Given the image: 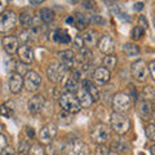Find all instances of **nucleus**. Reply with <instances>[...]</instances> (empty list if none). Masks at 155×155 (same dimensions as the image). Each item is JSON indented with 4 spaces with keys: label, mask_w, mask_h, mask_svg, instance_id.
<instances>
[{
    "label": "nucleus",
    "mask_w": 155,
    "mask_h": 155,
    "mask_svg": "<svg viewBox=\"0 0 155 155\" xmlns=\"http://www.w3.org/2000/svg\"><path fill=\"white\" fill-rule=\"evenodd\" d=\"M60 106L62 107V110L66 111V113H70V114H76L79 113L80 109H81V105L79 102V100L74 97L72 93H64L61 94L60 97Z\"/></svg>",
    "instance_id": "nucleus-1"
},
{
    "label": "nucleus",
    "mask_w": 155,
    "mask_h": 155,
    "mask_svg": "<svg viewBox=\"0 0 155 155\" xmlns=\"http://www.w3.org/2000/svg\"><path fill=\"white\" fill-rule=\"evenodd\" d=\"M110 123H111V128L114 129L115 133L118 134H124L127 133L129 128H130V122L127 116H124L123 114L120 113H114L111 115V119H110Z\"/></svg>",
    "instance_id": "nucleus-2"
},
{
    "label": "nucleus",
    "mask_w": 155,
    "mask_h": 155,
    "mask_svg": "<svg viewBox=\"0 0 155 155\" xmlns=\"http://www.w3.org/2000/svg\"><path fill=\"white\" fill-rule=\"evenodd\" d=\"M91 137H92V141H93L94 143L104 145L110 138V128H109V125H106L104 123L96 124L94 127L92 128Z\"/></svg>",
    "instance_id": "nucleus-3"
},
{
    "label": "nucleus",
    "mask_w": 155,
    "mask_h": 155,
    "mask_svg": "<svg viewBox=\"0 0 155 155\" xmlns=\"http://www.w3.org/2000/svg\"><path fill=\"white\" fill-rule=\"evenodd\" d=\"M130 105H132V101H130V97L124 93V92H119L114 96L113 100V107L116 113H125L130 109Z\"/></svg>",
    "instance_id": "nucleus-4"
},
{
    "label": "nucleus",
    "mask_w": 155,
    "mask_h": 155,
    "mask_svg": "<svg viewBox=\"0 0 155 155\" xmlns=\"http://www.w3.org/2000/svg\"><path fill=\"white\" fill-rule=\"evenodd\" d=\"M66 70L67 67L62 64H51L47 69V75L52 83H60L64 79V76L66 75Z\"/></svg>",
    "instance_id": "nucleus-5"
},
{
    "label": "nucleus",
    "mask_w": 155,
    "mask_h": 155,
    "mask_svg": "<svg viewBox=\"0 0 155 155\" xmlns=\"http://www.w3.org/2000/svg\"><path fill=\"white\" fill-rule=\"evenodd\" d=\"M130 72H132V76L136 80L145 81L147 79V74L150 71L147 69L146 64H145V61L138 60V61H136L134 64H132V66H130Z\"/></svg>",
    "instance_id": "nucleus-6"
},
{
    "label": "nucleus",
    "mask_w": 155,
    "mask_h": 155,
    "mask_svg": "<svg viewBox=\"0 0 155 155\" xmlns=\"http://www.w3.org/2000/svg\"><path fill=\"white\" fill-rule=\"evenodd\" d=\"M57 125L54 123H48L45 124L44 127L40 129V132H39V140H40L41 143H51L54 137L57 136Z\"/></svg>",
    "instance_id": "nucleus-7"
},
{
    "label": "nucleus",
    "mask_w": 155,
    "mask_h": 155,
    "mask_svg": "<svg viewBox=\"0 0 155 155\" xmlns=\"http://www.w3.org/2000/svg\"><path fill=\"white\" fill-rule=\"evenodd\" d=\"M65 155H89V146L83 141L75 140L67 145Z\"/></svg>",
    "instance_id": "nucleus-8"
},
{
    "label": "nucleus",
    "mask_w": 155,
    "mask_h": 155,
    "mask_svg": "<svg viewBox=\"0 0 155 155\" xmlns=\"http://www.w3.org/2000/svg\"><path fill=\"white\" fill-rule=\"evenodd\" d=\"M16 22H17V16L14 12L12 11L3 12L2 16H0V31L2 32L9 31L11 28L16 26Z\"/></svg>",
    "instance_id": "nucleus-9"
},
{
    "label": "nucleus",
    "mask_w": 155,
    "mask_h": 155,
    "mask_svg": "<svg viewBox=\"0 0 155 155\" xmlns=\"http://www.w3.org/2000/svg\"><path fill=\"white\" fill-rule=\"evenodd\" d=\"M41 85V78L35 71H27L25 76V87L28 92H36Z\"/></svg>",
    "instance_id": "nucleus-10"
},
{
    "label": "nucleus",
    "mask_w": 155,
    "mask_h": 155,
    "mask_svg": "<svg viewBox=\"0 0 155 155\" xmlns=\"http://www.w3.org/2000/svg\"><path fill=\"white\" fill-rule=\"evenodd\" d=\"M44 102H45L44 97H43L41 94H35L34 97H31V98L28 100L27 109L31 114H38L43 110V107H44Z\"/></svg>",
    "instance_id": "nucleus-11"
},
{
    "label": "nucleus",
    "mask_w": 155,
    "mask_h": 155,
    "mask_svg": "<svg viewBox=\"0 0 155 155\" xmlns=\"http://www.w3.org/2000/svg\"><path fill=\"white\" fill-rule=\"evenodd\" d=\"M3 48L8 54H14L16 52H18V39L14 36H4L3 38Z\"/></svg>",
    "instance_id": "nucleus-12"
},
{
    "label": "nucleus",
    "mask_w": 155,
    "mask_h": 155,
    "mask_svg": "<svg viewBox=\"0 0 155 155\" xmlns=\"http://www.w3.org/2000/svg\"><path fill=\"white\" fill-rule=\"evenodd\" d=\"M98 48H100L101 52L106 53L107 56L111 54L113 51H114V48H115L113 38H111L110 35H104L102 38L100 39V41H98Z\"/></svg>",
    "instance_id": "nucleus-13"
},
{
    "label": "nucleus",
    "mask_w": 155,
    "mask_h": 155,
    "mask_svg": "<svg viewBox=\"0 0 155 155\" xmlns=\"http://www.w3.org/2000/svg\"><path fill=\"white\" fill-rule=\"evenodd\" d=\"M23 83H25V79L21 76V74H12L9 78V91L12 93H19Z\"/></svg>",
    "instance_id": "nucleus-14"
},
{
    "label": "nucleus",
    "mask_w": 155,
    "mask_h": 155,
    "mask_svg": "<svg viewBox=\"0 0 155 155\" xmlns=\"http://www.w3.org/2000/svg\"><path fill=\"white\" fill-rule=\"evenodd\" d=\"M92 53L89 49H81L80 53H79V57H78V67H80V69H84L87 70L91 65V61H92Z\"/></svg>",
    "instance_id": "nucleus-15"
},
{
    "label": "nucleus",
    "mask_w": 155,
    "mask_h": 155,
    "mask_svg": "<svg viewBox=\"0 0 155 155\" xmlns=\"http://www.w3.org/2000/svg\"><path fill=\"white\" fill-rule=\"evenodd\" d=\"M17 53H18L19 60H21L23 64H31V62L34 61V52H32L31 48L28 45H26V44L19 47Z\"/></svg>",
    "instance_id": "nucleus-16"
},
{
    "label": "nucleus",
    "mask_w": 155,
    "mask_h": 155,
    "mask_svg": "<svg viewBox=\"0 0 155 155\" xmlns=\"http://www.w3.org/2000/svg\"><path fill=\"white\" fill-rule=\"evenodd\" d=\"M78 100H79V102L83 107H89V106H92V104H93V98H92L89 92L85 88H80L78 91Z\"/></svg>",
    "instance_id": "nucleus-17"
},
{
    "label": "nucleus",
    "mask_w": 155,
    "mask_h": 155,
    "mask_svg": "<svg viewBox=\"0 0 155 155\" xmlns=\"http://www.w3.org/2000/svg\"><path fill=\"white\" fill-rule=\"evenodd\" d=\"M93 78L96 81H98V83H107L109 79H110V71L106 69V67H97L93 72Z\"/></svg>",
    "instance_id": "nucleus-18"
},
{
    "label": "nucleus",
    "mask_w": 155,
    "mask_h": 155,
    "mask_svg": "<svg viewBox=\"0 0 155 155\" xmlns=\"http://www.w3.org/2000/svg\"><path fill=\"white\" fill-rule=\"evenodd\" d=\"M98 34H97L96 30H87L84 34H83V40H84V44L91 48V47H94L98 41Z\"/></svg>",
    "instance_id": "nucleus-19"
},
{
    "label": "nucleus",
    "mask_w": 155,
    "mask_h": 155,
    "mask_svg": "<svg viewBox=\"0 0 155 155\" xmlns=\"http://www.w3.org/2000/svg\"><path fill=\"white\" fill-rule=\"evenodd\" d=\"M58 56H60L61 61H62L61 64L65 65L67 69L71 67L72 64H74L75 56H74V53H72V51H62V52H58Z\"/></svg>",
    "instance_id": "nucleus-20"
},
{
    "label": "nucleus",
    "mask_w": 155,
    "mask_h": 155,
    "mask_svg": "<svg viewBox=\"0 0 155 155\" xmlns=\"http://www.w3.org/2000/svg\"><path fill=\"white\" fill-rule=\"evenodd\" d=\"M89 17L87 16V14L84 13H80V12H78L75 13V16H74V22H75V25L76 27L79 28V30H83V28H85L87 26L89 25Z\"/></svg>",
    "instance_id": "nucleus-21"
},
{
    "label": "nucleus",
    "mask_w": 155,
    "mask_h": 155,
    "mask_svg": "<svg viewBox=\"0 0 155 155\" xmlns=\"http://www.w3.org/2000/svg\"><path fill=\"white\" fill-rule=\"evenodd\" d=\"M53 39H54V41L60 43V44H69L71 41V36L69 35V32L66 30H56L54 34H53Z\"/></svg>",
    "instance_id": "nucleus-22"
},
{
    "label": "nucleus",
    "mask_w": 155,
    "mask_h": 155,
    "mask_svg": "<svg viewBox=\"0 0 155 155\" xmlns=\"http://www.w3.org/2000/svg\"><path fill=\"white\" fill-rule=\"evenodd\" d=\"M83 88H85L87 91L89 92V94L92 96L93 101H98V98H100V92H98V89H97V87L93 85V83H92V81L84 80V81H83Z\"/></svg>",
    "instance_id": "nucleus-23"
},
{
    "label": "nucleus",
    "mask_w": 155,
    "mask_h": 155,
    "mask_svg": "<svg viewBox=\"0 0 155 155\" xmlns=\"http://www.w3.org/2000/svg\"><path fill=\"white\" fill-rule=\"evenodd\" d=\"M39 17H40V19L43 22L49 23L53 21V18H54V12L49 8H41L40 12H39Z\"/></svg>",
    "instance_id": "nucleus-24"
},
{
    "label": "nucleus",
    "mask_w": 155,
    "mask_h": 155,
    "mask_svg": "<svg viewBox=\"0 0 155 155\" xmlns=\"http://www.w3.org/2000/svg\"><path fill=\"white\" fill-rule=\"evenodd\" d=\"M14 109H16V105H14L13 101H7V102H4L2 105V109H0V111H2L3 116H7V118H9V116L13 115Z\"/></svg>",
    "instance_id": "nucleus-25"
},
{
    "label": "nucleus",
    "mask_w": 155,
    "mask_h": 155,
    "mask_svg": "<svg viewBox=\"0 0 155 155\" xmlns=\"http://www.w3.org/2000/svg\"><path fill=\"white\" fill-rule=\"evenodd\" d=\"M123 51L127 53V56H129V57H134V56L140 54V48L136 44H132V43H127V44L123 47Z\"/></svg>",
    "instance_id": "nucleus-26"
},
{
    "label": "nucleus",
    "mask_w": 155,
    "mask_h": 155,
    "mask_svg": "<svg viewBox=\"0 0 155 155\" xmlns=\"http://www.w3.org/2000/svg\"><path fill=\"white\" fill-rule=\"evenodd\" d=\"M116 62H118V60H116V57H115V56H113V54H109V56H106V57H105V60H104V65H105V67H106L107 70H113V69H115Z\"/></svg>",
    "instance_id": "nucleus-27"
},
{
    "label": "nucleus",
    "mask_w": 155,
    "mask_h": 155,
    "mask_svg": "<svg viewBox=\"0 0 155 155\" xmlns=\"http://www.w3.org/2000/svg\"><path fill=\"white\" fill-rule=\"evenodd\" d=\"M78 88H79V80L71 76L66 83V89L69 91V93H74V92L78 91Z\"/></svg>",
    "instance_id": "nucleus-28"
},
{
    "label": "nucleus",
    "mask_w": 155,
    "mask_h": 155,
    "mask_svg": "<svg viewBox=\"0 0 155 155\" xmlns=\"http://www.w3.org/2000/svg\"><path fill=\"white\" fill-rule=\"evenodd\" d=\"M32 16L28 13H22L21 16H19V22H21V25L23 27H30L31 23H32Z\"/></svg>",
    "instance_id": "nucleus-29"
},
{
    "label": "nucleus",
    "mask_w": 155,
    "mask_h": 155,
    "mask_svg": "<svg viewBox=\"0 0 155 155\" xmlns=\"http://www.w3.org/2000/svg\"><path fill=\"white\" fill-rule=\"evenodd\" d=\"M30 155H45V149L40 143H34L30 149Z\"/></svg>",
    "instance_id": "nucleus-30"
},
{
    "label": "nucleus",
    "mask_w": 155,
    "mask_h": 155,
    "mask_svg": "<svg viewBox=\"0 0 155 155\" xmlns=\"http://www.w3.org/2000/svg\"><path fill=\"white\" fill-rule=\"evenodd\" d=\"M30 143H28L26 140H21V141L18 142V151L21 154H27L30 153Z\"/></svg>",
    "instance_id": "nucleus-31"
},
{
    "label": "nucleus",
    "mask_w": 155,
    "mask_h": 155,
    "mask_svg": "<svg viewBox=\"0 0 155 155\" xmlns=\"http://www.w3.org/2000/svg\"><path fill=\"white\" fill-rule=\"evenodd\" d=\"M128 147H129L128 143L124 142V141H116L115 143H113V149L116 153H122V151H124V150H127Z\"/></svg>",
    "instance_id": "nucleus-32"
},
{
    "label": "nucleus",
    "mask_w": 155,
    "mask_h": 155,
    "mask_svg": "<svg viewBox=\"0 0 155 155\" xmlns=\"http://www.w3.org/2000/svg\"><path fill=\"white\" fill-rule=\"evenodd\" d=\"M145 132H146V137L149 140L155 141V124H149L146 129H145Z\"/></svg>",
    "instance_id": "nucleus-33"
},
{
    "label": "nucleus",
    "mask_w": 155,
    "mask_h": 155,
    "mask_svg": "<svg viewBox=\"0 0 155 155\" xmlns=\"http://www.w3.org/2000/svg\"><path fill=\"white\" fill-rule=\"evenodd\" d=\"M143 32H145V28H143L141 25L136 26L133 30H132V38H133V39H140V38L143 35Z\"/></svg>",
    "instance_id": "nucleus-34"
},
{
    "label": "nucleus",
    "mask_w": 155,
    "mask_h": 155,
    "mask_svg": "<svg viewBox=\"0 0 155 155\" xmlns=\"http://www.w3.org/2000/svg\"><path fill=\"white\" fill-rule=\"evenodd\" d=\"M83 45H84L83 36H75V39H74V47L76 48V49L81 51V49H84V48H83Z\"/></svg>",
    "instance_id": "nucleus-35"
},
{
    "label": "nucleus",
    "mask_w": 155,
    "mask_h": 155,
    "mask_svg": "<svg viewBox=\"0 0 155 155\" xmlns=\"http://www.w3.org/2000/svg\"><path fill=\"white\" fill-rule=\"evenodd\" d=\"M96 155H110L109 149L104 146V145H98L96 149Z\"/></svg>",
    "instance_id": "nucleus-36"
},
{
    "label": "nucleus",
    "mask_w": 155,
    "mask_h": 155,
    "mask_svg": "<svg viewBox=\"0 0 155 155\" xmlns=\"http://www.w3.org/2000/svg\"><path fill=\"white\" fill-rule=\"evenodd\" d=\"M2 155H17V154H16V150H14L13 147L8 146L7 149H4L2 151Z\"/></svg>",
    "instance_id": "nucleus-37"
},
{
    "label": "nucleus",
    "mask_w": 155,
    "mask_h": 155,
    "mask_svg": "<svg viewBox=\"0 0 155 155\" xmlns=\"http://www.w3.org/2000/svg\"><path fill=\"white\" fill-rule=\"evenodd\" d=\"M0 141H2V146H0V149H2V151L4 149H7V137H5V134H2L0 136Z\"/></svg>",
    "instance_id": "nucleus-38"
},
{
    "label": "nucleus",
    "mask_w": 155,
    "mask_h": 155,
    "mask_svg": "<svg viewBox=\"0 0 155 155\" xmlns=\"http://www.w3.org/2000/svg\"><path fill=\"white\" fill-rule=\"evenodd\" d=\"M149 71H150V74H151V78H153L154 81H155V61H153L151 64H150V66H149Z\"/></svg>",
    "instance_id": "nucleus-39"
},
{
    "label": "nucleus",
    "mask_w": 155,
    "mask_h": 155,
    "mask_svg": "<svg viewBox=\"0 0 155 155\" xmlns=\"http://www.w3.org/2000/svg\"><path fill=\"white\" fill-rule=\"evenodd\" d=\"M26 132H27V136L28 137H34L35 136V130H34V128H30V127H26Z\"/></svg>",
    "instance_id": "nucleus-40"
},
{
    "label": "nucleus",
    "mask_w": 155,
    "mask_h": 155,
    "mask_svg": "<svg viewBox=\"0 0 155 155\" xmlns=\"http://www.w3.org/2000/svg\"><path fill=\"white\" fill-rule=\"evenodd\" d=\"M142 8H143V3H134L133 9H136V11H141Z\"/></svg>",
    "instance_id": "nucleus-41"
},
{
    "label": "nucleus",
    "mask_w": 155,
    "mask_h": 155,
    "mask_svg": "<svg viewBox=\"0 0 155 155\" xmlns=\"http://www.w3.org/2000/svg\"><path fill=\"white\" fill-rule=\"evenodd\" d=\"M92 21H93V22H97V23H102V22H104L102 19H100V17H98V16H93V18H92Z\"/></svg>",
    "instance_id": "nucleus-42"
},
{
    "label": "nucleus",
    "mask_w": 155,
    "mask_h": 155,
    "mask_svg": "<svg viewBox=\"0 0 155 155\" xmlns=\"http://www.w3.org/2000/svg\"><path fill=\"white\" fill-rule=\"evenodd\" d=\"M30 4L31 5H40L41 2H30Z\"/></svg>",
    "instance_id": "nucleus-43"
},
{
    "label": "nucleus",
    "mask_w": 155,
    "mask_h": 155,
    "mask_svg": "<svg viewBox=\"0 0 155 155\" xmlns=\"http://www.w3.org/2000/svg\"><path fill=\"white\" fill-rule=\"evenodd\" d=\"M150 150H151V154H153V155H155V145H153V146L150 147Z\"/></svg>",
    "instance_id": "nucleus-44"
},
{
    "label": "nucleus",
    "mask_w": 155,
    "mask_h": 155,
    "mask_svg": "<svg viewBox=\"0 0 155 155\" xmlns=\"http://www.w3.org/2000/svg\"><path fill=\"white\" fill-rule=\"evenodd\" d=\"M140 155H145V154L143 153H140Z\"/></svg>",
    "instance_id": "nucleus-45"
}]
</instances>
